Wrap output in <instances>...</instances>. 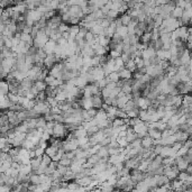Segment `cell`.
Returning <instances> with one entry per match:
<instances>
[{"label":"cell","mask_w":192,"mask_h":192,"mask_svg":"<svg viewBox=\"0 0 192 192\" xmlns=\"http://www.w3.org/2000/svg\"><path fill=\"white\" fill-rule=\"evenodd\" d=\"M153 141L154 139L152 137H150L148 135H146V136H144V137L141 138V146L144 147V148H152V147H153Z\"/></svg>","instance_id":"1"},{"label":"cell","mask_w":192,"mask_h":192,"mask_svg":"<svg viewBox=\"0 0 192 192\" xmlns=\"http://www.w3.org/2000/svg\"><path fill=\"white\" fill-rule=\"evenodd\" d=\"M55 45H56V42L55 40H53V39L49 38V40L46 42V44L44 45V52L46 53V54H52L53 52H54V49H55Z\"/></svg>","instance_id":"2"},{"label":"cell","mask_w":192,"mask_h":192,"mask_svg":"<svg viewBox=\"0 0 192 192\" xmlns=\"http://www.w3.org/2000/svg\"><path fill=\"white\" fill-rule=\"evenodd\" d=\"M91 100H92V108H96V109H100L101 108L103 102L101 96H92Z\"/></svg>","instance_id":"3"},{"label":"cell","mask_w":192,"mask_h":192,"mask_svg":"<svg viewBox=\"0 0 192 192\" xmlns=\"http://www.w3.org/2000/svg\"><path fill=\"white\" fill-rule=\"evenodd\" d=\"M118 75H119L120 79H123V80H128V79L131 77V72L124 66L123 69H120V70L118 71Z\"/></svg>","instance_id":"4"},{"label":"cell","mask_w":192,"mask_h":192,"mask_svg":"<svg viewBox=\"0 0 192 192\" xmlns=\"http://www.w3.org/2000/svg\"><path fill=\"white\" fill-rule=\"evenodd\" d=\"M89 30L92 33V34H93V35H96V36L103 35V33H104V28H102L100 25H97V24L93 26L92 28H90Z\"/></svg>","instance_id":"5"},{"label":"cell","mask_w":192,"mask_h":192,"mask_svg":"<svg viewBox=\"0 0 192 192\" xmlns=\"http://www.w3.org/2000/svg\"><path fill=\"white\" fill-rule=\"evenodd\" d=\"M183 8H181V7H178V6H175L174 7V9L171 11V16L173 17V18H175V19H180L181 17H182V13H183Z\"/></svg>","instance_id":"6"},{"label":"cell","mask_w":192,"mask_h":192,"mask_svg":"<svg viewBox=\"0 0 192 192\" xmlns=\"http://www.w3.org/2000/svg\"><path fill=\"white\" fill-rule=\"evenodd\" d=\"M116 33H117V34H119L121 37H125V36H127V35H128L127 26H124V25L117 26V27H116Z\"/></svg>","instance_id":"7"},{"label":"cell","mask_w":192,"mask_h":192,"mask_svg":"<svg viewBox=\"0 0 192 192\" xmlns=\"http://www.w3.org/2000/svg\"><path fill=\"white\" fill-rule=\"evenodd\" d=\"M94 37H96V35H93L90 30H88L87 33H86V35H84V40H86V43H88L90 46L96 42L94 40Z\"/></svg>","instance_id":"8"},{"label":"cell","mask_w":192,"mask_h":192,"mask_svg":"<svg viewBox=\"0 0 192 192\" xmlns=\"http://www.w3.org/2000/svg\"><path fill=\"white\" fill-rule=\"evenodd\" d=\"M119 19H120V22H121V25L124 26H127L129 23H130V20H131V17L128 15V13H121L120 15V17H119Z\"/></svg>","instance_id":"9"},{"label":"cell","mask_w":192,"mask_h":192,"mask_svg":"<svg viewBox=\"0 0 192 192\" xmlns=\"http://www.w3.org/2000/svg\"><path fill=\"white\" fill-rule=\"evenodd\" d=\"M125 66V62L121 60V57L119 56V57H116L115 59V71L116 72H118L120 69H123Z\"/></svg>","instance_id":"10"},{"label":"cell","mask_w":192,"mask_h":192,"mask_svg":"<svg viewBox=\"0 0 192 192\" xmlns=\"http://www.w3.org/2000/svg\"><path fill=\"white\" fill-rule=\"evenodd\" d=\"M125 67H126V69H128L130 72H134V71L136 70V64H135L134 59H129L127 62L125 63Z\"/></svg>","instance_id":"11"},{"label":"cell","mask_w":192,"mask_h":192,"mask_svg":"<svg viewBox=\"0 0 192 192\" xmlns=\"http://www.w3.org/2000/svg\"><path fill=\"white\" fill-rule=\"evenodd\" d=\"M51 162H52L51 156H49L47 154H45V153L42 155V162H40L42 164H44V165H46V166H47V165H49Z\"/></svg>","instance_id":"12"},{"label":"cell","mask_w":192,"mask_h":192,"mask_svg":"<svg viewBox=\"0 0 192 192\" xmlns=\"http://www.w3.org/2000/svg\"><path fill=\"white\" fill-rule=\"evenodd\" d=\"M71 162H72V160H70V158H67V157H62L57 163H59L60 165H63V166H70V165H71Z\"/></svg>","instance_id":"13"},{"label":"cell","mask_w":192,"mask_h":192,"mask_svg":"<svg viewBox=\"0 0 192 192\" xmlns=\"http://www.w3.org/2000/svg\"><path fill=\"white\" fill-rule=\"evenodd\" d=\"M46 86H47V84H46L44 81H39V80H37V82H36V84H35L34 87L38 90V91H44L45 88H46Z\"/></svg>","instance_id":"14"},{"label":"cell","mask_w":192,"mask_h":192,"mask_svg":"<svg viewBox=\"0 0 192 192\" xmlns=\"http://www.w3.org/2000/svg\"><path fill=\"white\" fill-rule=\"evenodd\" d=\"M45 153V148H43L42 146H38L36 150H35V155L36 157H42V155Z\"/></svg>","instance_id":"15"},{"label":"cell","mask_w":192,"mask_h":192,"mask_svg":"<svg viewBox=\"0 0 192 192\" xmlns=\"http://www.w3.org/2000/svg\"><path fill=\"white\" fill-rule=\"evenodd\" d=\"M56 43L59 44V45H61V46H65V45H67V39L64 38V37H60V38L56 40Z\"/></svg>","instance_id":"16"},{"label":"cell","mask_w":192,"mask_h":192,"mask_svg":"<svg viewBox=\"0 0 192 192\" xmlns=\"http://www.w3.org/2000/svg\"><path fill=\"white\" fill-rule=\"evenodd\" d=\"M109 55H110V57L116 59V57H119L121 54H120L119 52H117L116 50H110V51H109Z\"/></svg>","instance_id":"17"},{"label":"cell","mask_w":192,"mask_h":192,"mask_svg":"<svg viewBox=\"0 0 192 192\" xmlns=\"http://www.w3.org/2000/svg\"><path fill=\"white\" fill-rule=\"evenodd\" d=\"M30 180H32V182H33L34 184H39V174L33 175V177L30 178Z\"/></svg>","instance_id":"18"},{"label":"cell","mask_w":192,"mask_h":192,"mask_svg":"<svg viewBox=\"0 0 192 192\" xmlns=\"http://www.w3.org/2000/svg\"><path fill=\"white\" fill-rule=\"evenodd\" d=\"M67 189H79V184L77 182H72V183H67Z\"/></svg>","instance_id":"19"}]
</instances>
